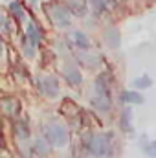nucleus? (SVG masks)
<instances>
[{"instance_id": "nucleus-1", "label": "nucleus", "mask_w": 156, "mask_h": 158, "mask_svg": "<svg viewBox=\"0 0 156 158\" xmlns=\"http://www.w3.org/2000/svg\"><path fill=\"white\" fill-rule=\"evenodd\" d=\"M110 105H112V98H110V85H109V79L105 74H101L99 77L96 79L94 83V98H92V107L101 112V114H107L110 110Z\"/></svg>"}, {"instance_id": "nucleus-2", "label": "nucleus", "mask_w": 156, "mask_h": 158, "mask_svg": "<svg viewBox=\"0 0 156 158\" xmlns=\"http://www.w3.org/2000/svg\"><path fill=\"white\" fill-rule=\"evenodd\" d=\"M42 132H44V140H46L51 147H64V145H68V142H70L68 129H66L63 123H59V121H50V123H46L44 129H42Z\"/></svg>"}, {"instance_id": "nucleus-3", "label": "nucleus", "mask_w": 156, "mask_h": 158, "mask_svg": "<svg viewBox=\"0 0 156 158\" xmlns=\"http://www.w3.org/2000/svg\"><path fill=\"white\" fill-rule=\"evenodd\" d=\"M88 153L94 158H110L112 156V136L96 132L88 140Z\"/></svg>"}, {"instance_id": "nucleus-4", "label": "nucleus", "mask_w": 156, "mask_h": 158, "mask_svg": "<svg viewBox=\"0 0 156 158\" xmlns=\"http://www.w3.org/2000/svg\"><path fill=\"white\" fill-rule=\"evenodd\" d=\"M44 13L46 17L59 28H68L72 22V11L68 6L61 4V2H50L44 6Z\"/></svg>"}, {"instance_id": "nucleus-5", "label": "nucleus", "mask_w": 156, "mask_h": 158, "mask_svg": "<svg viewBox=\"0 0 156 158\" xmlns=\"http://www.w3.org/2000/svg\"><path fill=\"white\" fill-rule=\"evenodd\" d=\"M37 85H39V90L46 98H57L59 92H61L59 81L53 77V76H42V77H39Z\"/></svg>"}, {"instance_id": "nucleus-6", "label": "nucleus", "mask_w": 156, "mask_h": 158, "mask_svg": "<svg viewBox=\"0 0 156 158\" xmlns=\"http://www.w3.org/2000/svg\"><path fill=\"white\" fill-rule=\"evenodd\" d=\"M0 109H2V112L7 114V116H17V114L20 112V103H18L15 98H4V99L0 101Z\"/></svg>"}, {"instance_id": "nucleus-7", "label": "nucleus", "mask_w": 156, "mask_h": 158, "mask_svg": "<svg viewBox=\"0 0 156 158\" xmlns=\"http://www.w3.org/2000/svg\"><path fill=\"white\" fill-rule=\"evenodd\" d=\"M63 76L66 79V83L72 85V86H77V85H81V81H83V76H81L77 66H64Z\"/></svg>"}, {"instance_id": "nucleus-8", "label": "nucleus", "mask_w": 156, "mask_h": 158, "mask_svg": "<svg viewBox=\"0 0 156 158\" xmlns=\"http://www.w3.org/2000/svg\"><path fill=\"white\" fill-rule=\"evenodd\" d=\"M70 40L74 42V46L79 48V50H88V48L92 46V40L88 39V35L83 33V31H74V33H70Z\"/></svg>"}, {"instance_id": "nucleus-9", "label": "nucleus", "mask_w": 156, "mask_h": 158, "mask_svg": "<svg viewBox=\"0 0 156 158\" xmlns=\"http://www.w3.org/2000/svg\"><path fill=\"white\" fill-rule=\"evenodd\" d=\"M121 101L127 105H140V103H143V96L138 94L136 90H125L121 94Z\"/></svg>"}, {"instance_id": "nucleus-10", "label": "nucleus", "mask_w": 156, "mask_h": 158, "mask_svg": "<svg viewBox=\"0 0 156 158\" xmlns=\"http://www.w3.org/2000/svg\"><path fill=\"white\" fill-rule=\"evenodd\" d=\"M15 138L18 140V142H28L30 140V127H28V123L26 121H17L15 123Z\"/></svg>"}, {"instance_id": "nucleus-11", "label": "nucleus", "mask_w": 156, "mask_h": 158, "mask_svg": "<svg viewBox=\"0 0 156 158\" xmlns=\"http://www.w3.org/2000/svg\"><path fill=\"white\" fill-rule=\"evenodd\" d=\"M105 39H107V44L112 46V48H119L121 44V35L116 28H107L105 30Z\"/></svg>"}, {"instance_id": "nucleus-12", "label": "nucleus", "mask_w": 156, "mask_h": 158, "mask_svg": "<svg viewBox=\"0 0 156 158\" xmlns=\"http://www.w3.org/2000/svg\"><path fill=\"white\" fill-rule=\"evenodd\" d=\"M66 6H68L70 11H72L74 15H77V17H83V15L86 13V0H68Z\"/></svg>"}, {"instance_id": "nucleus-13", "label": "nucleus", "mask_w": 156, "mask_h": 158, "mask_svg": "<svg viewBox=\"0 0 156 158\" xmlns=\"http://www.w3.org/2000/svg\"><path fill=\"white\" fill-rule=\"evenodd\" d=\"M50 143L44 140V138H40L37 142H33V153L37 155V156H46L48 155V151H50Z\"/></svg>"}, {"instance_id": "nucleus-14", "label": "nucleus", "mask_w": 156, "mask_h": 158, "mask_svg": "<svg viewBox=\"0 0 156 158\" xmlns=\"http://www.w3.org/2000/svg\"><path fill=\"white\" fill-rule=\"evenodd\" d=\"M26 39L30 40L31 44H35V46L40 42L39 30H37V26H35L33 22H30V24H28V28H26Z\"/></svg>"}, {"instance_id": "nucleus-15", "label": "nucleus", "mask_w": 156, "mask_h": 158, "mask_svg": "<svg viewBox=\"0 0 156 158\" xmlns=\"http://www.w3.org/2000/svg\"><path fill=\"white\" fill-rule=\"evenodd\" d=\"M130 118H132V110H130V109H125V110L121 112V129H125V131H132Z\"/></svg>"}, {"instance_id": "nucleus-16", "label": "nucleus", "mask_w": 156, "mask_h": 158, "mask_svg": "<svg viewBox=\"0 0 156 158\" xmlns=\"http://www.w3.org/2000/svg\"><path fill=\"white\" fill-rule=\"evenodd\" d=\"M9 11H11V15L17 20H24V9H22V6L18 2H11L9 4Z\"/></svg>"}, {"instance_id": "nucleus-17", "label": "nucleus", "mask_w": 156, "mask_h": 158, "mask_svg": "<svg viewBox=\"0 0 156 158\" xmlns=\"http://www.w3.org/2000/svg\"><path fill=\"white\" fill-rule=\"evenodd\" d=\"M134 86H136V88H142V90H145V88L153 86V79L149 77V76H142V77L134 79Z\"/></svg>"}, {"instance_id": "nucleus-18", "label": "nucleus", "mask_w": 156, "mask_h": 158, "mask_svg": "<svg viewBox=\"0 0 156 158\" xmlns=\"http://www.w3.org/2000/svg\"><path fill=\"white\" fill-rule=\"evenodd\" d=\"M88 2H90V6H92V9H94L96 15H101L107 9V2L105 0H88Z\"/></svg>"}, {"instance_id": "nucleus-19", "label": "nucleus", "mask_w": 156, "mask_h": 158, "mask_svg": "<svg viewBox=\"0 0 156 158\" xmlns=\"http://www.w3.org/2000/svg\"><path fill=\"white\" fill-rule=\"evenodd\" d=\"M22 48H24V52H26V57H33V48H35V44H31L30 40L26 39V35L22 37Z\"/></svg>"}, {"instance_id": "nucleus-20", "label": "nucleus", "mask_w": 156, "mask_h": 158, "mask_svg": "<svg viewBox=\"0 0 156 158\" xmlns=\"http://www.w3.org/2000/svg\"><path fill=\"white\" fill-rule=\"evenodd\" d=\"M145 155L151 158H156V142H151L145 145Z\"/></svg>"}, {"instance_id": "nucleus-21", "label": "nucleus", "mask_w": 156, "mask_h": 158, "mask_svg": "<svg viewBox=\"0 0 156 158\" xmlns=\"http://www.w3.org/2000/svg\"><path fill=\"white\" fill-rule=\"evenodd\" d=\"M0 26H2L6 31H9V30H11V24H9V22H7V19H6V17H2V15H0Z\"/></svg>"}, {"instance_id": "nucleus-22", "label": "nucleus", "mask_w": 156, "mask_h": 158, "mask_svg": "<svg viewBox=\"0 0 156 158\" xmlns=\"http://www.w3.org/2000/svg\"><path fill=\"white\" fill-rule=\"evenodd\" d=\"M2 53H4V42H2V37H0V57H2Z\"/></svg>"}]
</instances>
